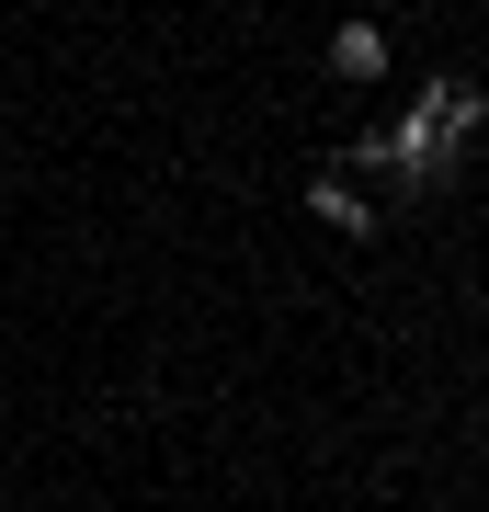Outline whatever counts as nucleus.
Here are the masks:
<instances>
[{
	"label": "nucleus",
	"instance_id": "nucleus-1",
	"mask_svg": "<svg viewBox=\"0 0 489 512\" xmlns=\"http://www.w3.org/2000/svg\"><path fill=\"white\" fill-rule=\"evenodd\" d=\"M376 148H387V171H410V183H444V171H455V137H444V114H433V103H410Z\"/></svg>",
	"mask_w": 489,
	"mask_h": 512
},
{
	"label": "nucleus",
	"instance_id": "nucleus-2",
	"mask_svg": "<svg viewBox=\"0 0 489 512\" xmlns=\"http://www.w3.org/2000/svg\"><path fill=\"white\" fill-rule=\"evenodd\" d=\"M330 69L342 80H387V35L376 23H342V35H330Z\"/></svg>",
	"mask_w": 489,
	"mask_h": 512
},
{
	"label": "nucleus",
	"instance_id": "nucleus-3",
	"mask_svg": "<svg viewBox=\"0 0 489 512\" xmlns=\"http://www.w3.org/2000/svg\"><path fill=\"white\" fill-rule=\"evenodd\" d=\"M308 205H319V217H330V228H353V239H364V228H376V217H364V194H353V183H319Z\"/></svg>",
	"mask_w": 489,
	"mask_h": 512
}]
</instances>
